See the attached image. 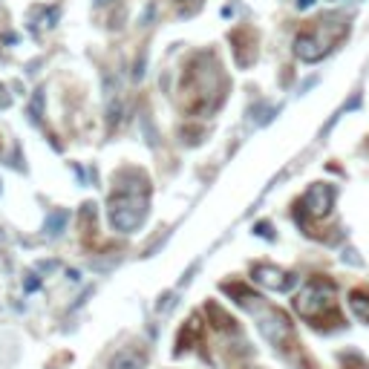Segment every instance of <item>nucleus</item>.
<instances>
[{
	"label": "nucleus",
	"instance_id": "f257e3e1",
	"mask_svg": "<svg viewBox=\"0 0 369 369\" xmlns=\"http://www.w3.org/2000/svg\"><path fill=\"white\" fill-rule=\"evenodd\" d=\"M147 182L141 179L138 185H130V188H118L113 196H110V205H107V216L116 231L121 234H130L136 231L144 216H147Z\"/></svg>",
	"mask_w": 369,
	"mask_h": 369
},
{
	"label": "nucleus",
	"instance_id": "f03ea898",
	"mask_svg": "<svg viewBox=\"0 0 369 369\" xmlns=\"http://www.w3.org/2000/svg\"><path fill=\"white\" fill-rule=\"evenodd\" d=\"M294 312L306 320L323 323V320H338V303H335V285L326 280L309 283L298 298H294Z\"/></svg>",
	"mask_w": 369,
	"mask_h": 369
},
{
	"label": "nucleus",
	"instance_id": "7ed1b4c3",
	"mask_svg": "<svg viewBox=\"0 0 369 369\" xmlns=\"http://www.w3.org/2000/svg\"><path fill=\"white\" fill-rule=\"evenodd\" d=\"M332 49V35H320L318 29L315 32H300L294 38V55L300 61H320L323 55H329Z\"/></svg>",
	"mask_w": 369,
	"mask_h": 369
},
{
	"label": "nucleus",
	"instance_id": "20e7f679",
	"mask_svg": "<svg viewBox=\"0 0 369 369\" xmlns=\"http://www.w3.org/2000/svg\"><path fill=\"white\" fill-rule=\"evenodd\" d=\"M332 205H335V191H332V185H326V182H315V185L306 191L303 202H300V208H303L312 219L329 216Z\"/></svg>",
	"mask_w": 369,
	"mask_h": 369
},
{
	"label": "nucleus",
	"instance_id": "39448f33",
	"mask_svg": "<svg viewBox=\"0 0 369 369\" xmlns=\"http://www.w3.org/2000/svg\"><path fill=\"white\" fill-rule=\"evenodd\" d=\"M251 280H254L257 285L268 288V291H288L294 283H298V277L288 274V271H283V268H277V266H254Z\"/></svg>",
	"mask_w": 369,
	"mask_h": 369
},
{
	"label": "nucleus",
	"instance_id": "423d86ee",
	"mask_svg": "<svg viewBox=\"0 0 369 369\" xmlns=\"http://www.w3.org/2000/svg\"><path fill=\"white\" fill-rule=\"evenodd\" d=\"M260 329L274 346H283L288 340V335H291V323L280 309H266V315L260 318Z\"/></svg>",
	"mask_w": 369,
	"mask_h": 369
},
{
	"label": "nucleus",
	"instance_id": "0eeeda50",
	"mask_svg": "<svg viewBox=\"0 0 369 369\" xmlns=\"http://www.w3.org/2000/svg\"><path fill=\"white\" fill-rule=\"evenodd\" d=\"M223 291L226 294H231V298L243 306V309H248V312H257L260 309V298L248 288V285H243V283H228V285H223Z\"/></svg>",
	"mask_w": 369,
	"mask_h": 369
},
{
	"label": "nucleus",
	"instance_id": "6e6552de",
	"mask_svg": "<svg viewBox=\"0 0 369 369\" xmlns=\"http://www.w3.org/2000/svg\"><path fill=\"white\" fill-rule=\"evenodd\" d=\"M29 26H32V32H46V29H52L55 26V21H58V9H52V6H35L32 12H29Z\"/></svg>",
	"mask_w": 369,
	"mask_h": 369
},
{
	"label": "nucleus",
	"instance_id": "1a4fd4ad",
	"mask_svg": "<svg viewBox=\"0 0 369 369\" xmlns=\"http://www.w3.org/2000/svg\"><path fill=\"white\" fill-rule=\"evenodd\" d=\"M205 312H208V318L213 320V326H216L219 332H234V329H237L234 318H231L226 309H219L216 303H208V309H205Z\"/></svg>",
	"mask_w": 369,
	"mask_h": 369
},
{
	"label": "nucleus",
	"instance_id": "9d476101",
	"mask_svg": "<svg viewBox=\"0 0 369 369\" xmlns=\"http://www.w3.org/2000/svg\"><path fill=\"white\" fill-rule=\"evenodd\" d=\"M141 366H144V360L136 349H124L110 360V369H141Z\"/></svg>",
	"mask_w": 369,
	"mask_h": 369
},
{
	"label": "nucleus",
	"instance_id": "9b49d317",
	"mask_svg": "<svg viewBox=\"0 0 369 369\" xmlns=\"http://www.w3.org/2000/svg\"><path fill=\"white\" fill-rule=\"evenodd\" d=\"M349 306H352V315L363 323H369V294L363 291H352L349 294Z\"/></svg>",
	"mask_w": 369,
	"mask_h": 369
},
{
	"label": "nucleus",
	"instance_id": "f8f14e48",
	"mask_svg": "<svg viewBox=\"0 0 369 369\" xmlns=\"http://www.w3.org/2000/svg\"><path fill=\"white\" fill-rule=\"evenodd\" d=\"M199 329H202V320H199V318H191V320L185 323V329H182V335H179V349H188V343H191V338H193V335L199 338Z\"/></svg>",
	"mask_w": 369,
	"mask_h": 369
},
{
	"label": "nucleus",
	"instance_id": "ddd939ff",
	"mask_svg": "<svg viewBox=\"0 0 369 369\" xmlns=\"http://www.w3.org/2000/svg\"><path fill=\"white\" fill-rule=\"evenodd\" d=\"M64 223H66V213H64V211L52 213V216H49V223H46V234H61Z\"/></svg>",
	"mask_w": 369,
	"mask_h": 369
},
{
	"label": "nucleus",
	"instance_id": "4468645a",
	"mask_svg": "<svg viewBox=\"0 0 369 369\" xmlns=\"http://www.w3.org/2000/svg\"><path fill=\"white\" fill-rule=\"evenodd\" d=\"M257 234L271 240V237H274V234H271V223H257Z\"/></svg>",
	"mask_w": 369,
	"mask_h": 369
},
{
	"label": "nucleus",
	"instance_id": "2eb2a0df",
	"mask_svg": "<svg viewBox=\"0 0 369 369\" xmlns=\"http://www.w3.org/2000/svg\"><path fill=\"white\" fill-rule=\"evenodd\" d=\"M315 4V0H298V9H309Z\"/></svg>",
	"mask_w": 369,
	"mask_h": 369
},
{
	"label": "nucleus",
	"instance_id": "dca6fc26",
	"mask_svg": "<svg viewBox=\"0 0 369 369\" xmlns=\"http://www.w3.org/2000/svg\"><path fill=\"white\" fill-rule=\"evenodd\" d=\"M248 369H257V366H248Z\"/></svg>",
	"mask_w": 369,
	"mask_h": 369
},
{
	"label": "nucleus",
	"instance_id": "f3484780",
	"mask_svg": "<svg viewBox=\"0 0 369 369\" xmlns=\"http://www.w3.org/2000/svg\"><path fill=\"white\" fill-rule=\"evenodd\" d=\"M332 4H335V0H332Z\"/></svg>",
	"mask_w": 369,
	"mask_h": 369
}]
</instances>
